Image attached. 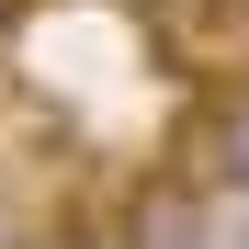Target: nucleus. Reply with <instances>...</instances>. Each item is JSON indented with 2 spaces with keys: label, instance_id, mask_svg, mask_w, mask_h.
Instances as JSON below:
<instances>
[{
  "label": "nucleus",
  "instance_id": "1",
  "mask_svg": "<svg viewBox=\"0 0 249 249\" xmlns=\"http://www.w3.org/2000/svg\"><path fill=\"white\" fill-rule=\"evenodd\" d=\"M204 170L249 193V91H227L215 113H204Z\"/></svg>",
  "mask_w": 249,
  "mask_h": 249
},
{
  "label": "nucleus",
  "instance_id": "2",
  "mask_svg": "<svg viewBox=\"0 0 249 249\" xmlns=\"http://www.w3.org/2000/svg\"><path fill=\"white\" fill-rule=\"evenodd\" d=\"M124 23H147V34H204V12L215 0H113Z\"/></svg>",
  "mask_w": 249,
  "mask_h": 249
}]
</instances>
